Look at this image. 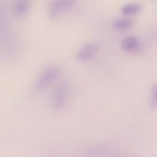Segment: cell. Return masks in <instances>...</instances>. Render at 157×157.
Wrapping results in <instances>:
<instances>
[{
	"instance_id": "cell-7",
	"label": "cell",
	"mask_w": 157,
	"mask_h": 157,
	"mask_svg": "<svg viewBox=\"0 0 157 157\" xmlns=\"http://www.w3.org/2000/svg\"><path fill=\"white\" fill-rule=\"evenodd\" d=\"M134 25V21L128 18L117 19L112 23V27L118 31H126L131 28Z\"/></svg>"
},
{
	"instance_id": "cell-6",
	"label": "cell",
	"mask_w": 157,
	"mask_h": 157,
	"mask_svg": "<svg viewBox=\"0 0 157 157\" xmlns=\"http://www.w3.org/2000/svg\"><path fill=\"white\" fill-rule=\"evenodd\" d=\"M29 8L30 5L28 0H18L14 4L12 12L15 16L22 17L28 12Z\"/></svg>"
},
{
	"instance_id": "cell-5",
	"label": "cell",
	"mask_w": 157,
	"mask_h": 157,
	"mask_svg": "<svg viewBox=\"0 0 157 157\" xmlns=\"http://www.w3.org/2000/svg\"><path fill=\"white\" fill-rule=\"evenodd\" d=\"M121 47L126 52H135L140 50L141 42L138 37L134 36H130L124 38L121 40Z\"/></svg>"
},
{
	"instance_id": "cell-1",
	"label": "cell",
	"mask_w": 157,
	"mask_h": 157,
	"mask_svg": "<svg viewBox=\"0 0 157 157\" xmlns=\"http://www.w3.org/2000/svg\"><path fill=\"white\" fill-rule=\"evenodd\" d=\"M59 67L55 65H50L44 68L36 77L33 84V90L39 93L48 88L59 75Z\"/></svg>"
},
{
	"instance_id": "cell-4",
	"label": "cell",
	"mask_w": 157,
	"mask_h": 157,
	"mask_svg": "<svg viewBox=\"0 0 157 157\" xmlns=\"http://www.w3.org/2000/svg\"><path fill=\"white\" fill-rule=\"evenodd\" d=\"M100 45L96 42H90L82 46L77 52L75 57L77 61L86 62L93 58L99 52Z\"/></svg>"
},
{
	"instance_id": "cell-9",
	"label": "cell",
	"mask_w": 157,
	"mask_h": 157,
	"mask_svg": "<svg viewBox=\"0 0 157 157\" xmlns=\"http://www.w3.org/2000/svg\"><path fill=\"white\" fill-rule=\"evenodd\" d=\"M150 104L152 108L157 107V83L153 85L151 88V97Z\"/></svg>"
},
{
	"instance_id": "cell-3",
	"label": "cell",
	"mask_w": 157,
	"mask_h": 157,
	"mask_svg": "<svg viewBox=\"0 0 157 157\" xmlns=\"http://www.w3.org/2000/svg\"><path fill=\"white\" fill-rule=\"evenodd\" d=\"M77 0H50L47 6V13L52 18H55L72 9Z\"/></svg>"
},
{
	"instance_id": "cell-2",
	"label": "cell",
	"mask_w": 157,
	"mask_h": 157,
	"mask_svg": "<svg viewBox=\"0 0 157 157\" xmlns=\"http://www.w3.org/2000/svg\"><path fill=\"white\" fill-rule=\"evenodd\" d=\"M70 93L69 86L67 83L62 82L57 85L52 91L50 104L55 110L62 109L67 104Z\"/></svg>"
},
{
	"instance_id": "cell-8",
	"label": "cell",
	"mask_w": 157,
	"mask_h": 157,
	"mask_svg": "<svg viewBox=\"0 0 157 157\" xmlns=\"http://www.w3.org/2000/svg\"><path fill=\"white\" fill-rule=\"evenodd\" d=\"M142 7L137 3H128L121 9V12L125 16H130L137 14L141 10Z\"/></svg>"
}]
</instances>
